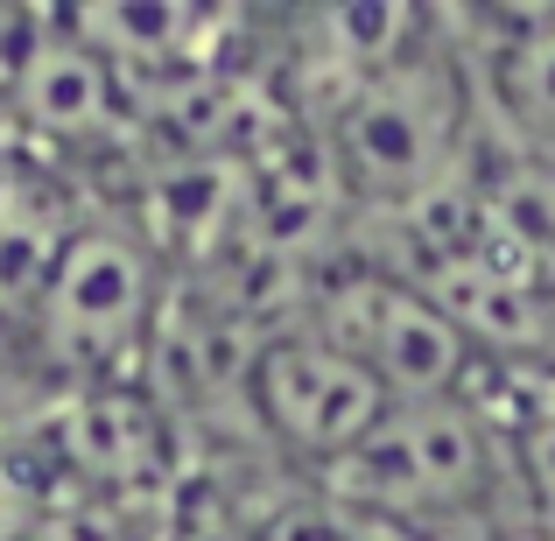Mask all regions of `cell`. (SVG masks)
<instances>
[{
	"label": "cell",
	"instance_id": "1",
	"mask_svg": "<svg viewBox=\"0 0 555 541\" xmlns=\"http://www.w3.org/2000/svg\"><path fill=\"white\" fill-rule=\"evenodd\" d=\"M500 478V436L486 408L457 401H393L387 422L324 472V492L359 506L379 528H443L464 520Z\"/></svg>",
	"mask_w": 555,
	"mask_h": 541
},
{
	"label": "cell",
	"instance_id": "2",
	"mask_svg": "<svg viewBox=\"0 0 555 541\" xmlns=\"http://www.w3.org/2000/svg\"><path fill=\"white\" fill-rule=\"evenodd\" d=\"M331 163L345 190L379 211H408L415 197L464 177V78L443 56L408 50L345 92L331 127Z\"/></svg>",
	"mask_w": 555,
	"mask_h": 541
},
{
	"label": "cell",
	"instance_id": "3",
	"mask_svg": "<svg viewBox=\"0 0 555 541\" xmlns=\"http://www.w3.org/2000/svg\"><path fill=\"white\" fill-rule=\"evenodd\" d=\"M149 317H155V246L134 226L85 218L36 288L42 352L70 373H106L113 359L141 345Z\"/></svg>",
	"mask_w": 555,
	"mask_h": 541
},
{
	"label": "cell",
	"instance_id": "4",
	"mask_svg": "<svg viewBox=\"0 0 555 541\" xmlns=\"http://www.w3.org/2000/svg\"><path fill=\"white\" fill-rule=\"evenodd\" d=\"M246 401H254L260 429L274 436V450L331 472V464H345L387 422L393 394L338 338L302 324V331H282V338H268L254 352V365H246Z\"/></svg>",
	"mask_w": 555,
	"mask_h": 541
},
{
	"label": "cell",
	"instance_id": "5",
	"mask_svg": "<svg viewBox=\"0 0 555 541\" xmlns=\"http://www.w3.org/2000/svg\"><path fill=\"white\" fill-rule=\"evenodd\" d=\"M317 331L338 338L393 401H457L464 373L478 365L472 338L401 274H352L317 310Z\"/></svg>",
	"mask_w": 555,
	"mask_h": 541
},
{
	"label": "cell",
	"instance_id": "6",
	"mask_svg": "<svg viewBox=\"0 0 555 541\" xmlns=\"http://www.w3.org/2000/svg\"><path fill=\"white\" fill-rule=\"evenodd\" d=\"M120 92H127L120 70H113L106 56H99L92 42L64 22V28H36V36H28V50L14 56L8 106H14V120H22L28 134L70 149V141L106 134Z\"/></svg>",
	"mask_w": 555,
	"mask_h": 541
},
{
	"label": "cell",
	"instance_id": "7",
	"mask_svg": "<svg viewBox=\"0 0 555 541\" xmlns=\"http://www.w3.org/2000/svg\"><path fill=\"white\" fill-rule=\"evenodd\" d=\"M478 190V246L486 268L520 282L528 296L555 302V163L548 155H500L492 169L472 177Z\"/></svg>",
	"mask_w": 555,
	"mask_h": 541
},
{
	"label": "cell",
	"instance_id": "8",
	"mask_svg": "<svg viewBox=\"0 0 555 541\" xmlns=\"http://www.w3.org/2000/svg\"><path fill=\"white\" fill-rule=\"evenodd\" d=\"M492 85H500V106L514 120L520 149L555 163V8L520 14L506 28L500 56H492Z\"/></svg>",
	"mask_w": 555,
	"mask_h": 541
},
{
	"label": "cell",
	"instance_id": "9",
	"mask_svg": "<svg viewBox=\"0 0 555 541\" xmlns=\"http://www.w3.org/2000/svg\"><path fill=\"white\" fill-rule=\"evenodd\" d=\"M78 472H92L99 486H127V478L155 472V415L134 394H99L92 408H78V443H70Z\"/></svg>",
	"mask_w": 555,
	"mask_h": 541
},
{
	"label": "cell",
	"instance_id": "10",
	"mask_svg": "<svg viewBox=\"0 0 555 541\" xmlns=\"http://www.w3.org/2000/svg\"><path fill=\"white\" fill-rule=\"evenodd\" d=\"M163 541H260V520L240 514L218 486H183L163 506Z\"/></svg>",
	"mask_w": 555,
	"mask_h": 541
},
{
	"label": "cell",
	"instance_id": "11",
	"mask_svg": "<svg viewBox=\"0 0 555 541\" xmlns=\"http://www.w3.org/2000/svg\"><path fill=\"white\" fill-rule=\"evenodd\" d=\"M42 534V506H36V486L22 478V464L0 458V541H36Z\"/></svg>",
	"mask_w": 555,
	"mask_h": 541
},
{
	"label": "cell",
	"instance_id": "12",
	"mask_svg": "<svg viewBox=\"0 0 555 541\" xmlns=\"http://www.w3.org/2000/svg\"><path fill=\"white\" fill-rule=\"evenodd\" d=\"M492 541H555V520H528V528H506V534H492Z\"/></svg>",
	"mask_w": 555,
	"mask_h": 541
},
{
	"label": "cell",
	"instance_id": "13",
	"mask_svg": "<svg viewBox=\"0 0 555 541\" xmlns=\"http://www.w3.org/2000/svg\"><path fill=\"white\" fill-rule=\"evenodd\" d=\"M14 56H22V50H8V42H0V99H8V85H14Z\"/></svg>",
	"mask_w": 555,
	"mask_h": 541
}]
</instances>
